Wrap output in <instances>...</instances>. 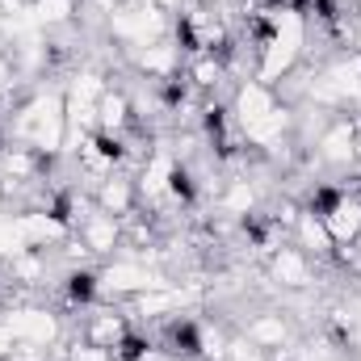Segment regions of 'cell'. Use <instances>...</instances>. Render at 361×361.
<instances>
[{
	"instance_id": "cell-1",
	"label": "cell",
	"mask_w": 361,
	"mask_h": 361,
	"mask_svg": "<svg viewBox=\"0 0 361 361\" xmlns=\"http://www.w3.org/2000/svg\"><path fill=\"white\" fill-rule=\"evenodd\" d=\"M85 248L92 252V261L101 265V261H109V257H118L122 252V219H114V214H105V210H97V202H92V210L76 223V231H72Z\"/></svg>"
}]
</instances>
